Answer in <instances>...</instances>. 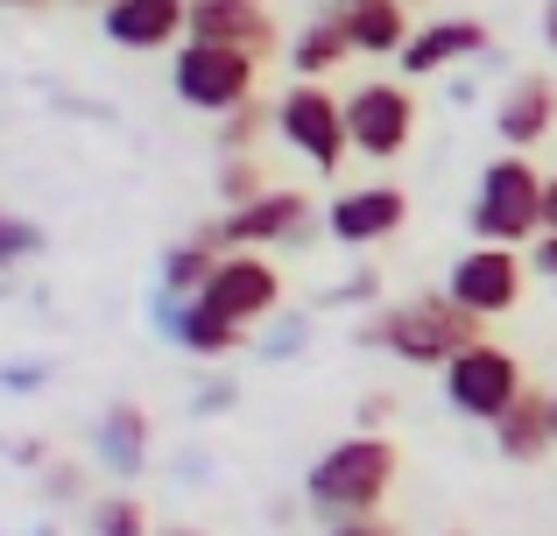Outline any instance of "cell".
<instances>
[{"label":"cell","instance_id":"cell-1","mask_svg":"<svg viewBox=\"0 0 557 536\" xmlns=\"http://www.w3.org/2000/svg\"><path fill=\"white\" fill-rule=\"evenodd\" d=\"M395 473H403L395 438H368V431H354V438L325 445V452L311 459V473H304V501H311V515L325 529L374 523L381 501H388V487H395Z\"/></svg>","mask_w":557,"mask_h":536},{"label":"cell","instance_id":"cell-2","mask_svg":"<svg viewBox=\"0 0 557 536\" xmlns=\"http://www.w3.org/2000/svg\"><path fill=\"white\" fill-rule=\"evenodd\" d=\"M480 339H487V332H480V317L459 311L445 289H423V297L381 303L368 325H360V346H381V353H395L403 367H431V374H445L451 360H459L466 346H480Z\"/></svg>","mask_w":557,"mask_h":536},{"label":"cell","instance_id":"cell-3","mask_svg":"<svg viewBox=\"0 0 557 536\" xmlns=\"http://www.w3.org/2000/svg\"><path fill=\"white\" fill-rule=\"evenodd\" d=\"M544 170L530 163V155H494L487 170H480L473 184V212H466V226H473L480 248H516L530 254L536 234H544Z\"/></svg>","mask_w":557,"mask_h":536},{"label":"cell","instance_id":"cell-4","mask_svg":"<svg viewBox=\"0 0 557 536\" xmlns=\"http://www.w3.org/2000/svg\"><path fill=\"white\" fill-rule=\"evenodd\" d=\"M255 78H261V57H247V50H219V42H184V50H170V92H177L190 113H212V121L255 107L261 99Z\"/></svg>","mask_w":557,"mask_h":536},{"label":"cell","instance_id":"cell-5","mask_svg":"<svg viewBox=\"0 0 557 536\" xmlns=\"http://www.w3.org/2000/svg\"><path fill=\"white\" fill-rule=\"evenodd\" d=\"M437 388H445V410L451 416H466V424H502L508 410H516L522 396H530V382H522V360L508 353V346H494V339H480V346H466L459 360H451L445 374H437Z\"/></svg>","mask_w":557,"mask_h":536},{"label":"cell","instance_id":"cell-6","mask_svg":"<svg viewBox=\"0 0 557 536\" xmlns=\"http://www.w3.org/2000/svg\"><path fill=\"white\" fill-rule=\"evenodd\" d=\"M275 135H283V149H297L318 177H339V163L354 155V141H346V107L325 85H289V92L275 99Z\"/></svg>","mask_w":557,"mask_h":536},{"label":"cell","instance_id":"cell-7","mask_svg":"<svg viewBox=\"0 0 557 536\" xmlns=\"http://www.w3.org/2000/svg\"><path fill=\"white\" fill-rule=\"evenodd\" d=\"M346 107V141L368 163H395V155L417 141V92L403 78H368L339 99Z\"/></svg>","mask_w":557,"mask_h":536},{"label":"cell","instance_id":"cell-8","mask_svg":"<svg viewBox=\"0 0 557 536\" xmlns=\"http://www.w3.org/2000/svg\"><path fill=\"white\" fill-rule=\"evenodd\" d=\"M311 234V198L304 191H261L255 205H233V212H219L212 226H205V240H212L219 254H261V248H289V240H304Z\"/></svg>","mask_w":557,"mask_h":536},{"label":"cell","instance_id":"cell-9","mask_svg":"<svg viewBox=\"0 0 557 536\" xmlns=\"http://www.w3.org/2000/svg\"><path fill=\"white\" fill-rule=\"evenodd\" d=\"M522 289H530V254H516V248H466L459 262H451L445 297L487 325V317H508V311H516Z\"/></svg>","mask_w":557,"mask_h":536},{"label":"cell","instance_id":"cell-10","mask_svg":"<svg viewBox=\"0 0 557 536\" xmlns=\"http://www.w3.org/2000/svg\"><path fill=\"white\" fill-rule=\"evenodd\" d=\"M198 303H212L233 325H261L269 311H283V269L269 254H219V269H212Z\"/></svg>","mask_w":557,"mask_h":536},{"label":"cell","instance_id":"cell-11","mask_svg":"<svg viewBox=\"0 0 557 536\" xmlns=\"http://www.w3.org/2000/svg\"><path fill=\"white\" fill-rule=\"evenodd\" d=\"M99 28H107L113 50H184L190 36V0H107L99 8Z\"/></svg>","mask_w":557,"mask_h":536},{"label":"cell","instance_id":"cell-12","mask_svg":"<svg viewBox=\"0 0 557 536\" xmlns=\"http://www.w3.org/2000/svg\"><path fill=\"white\" fill-rule=\"evenodd\" d=\"M332 240L339 248H374V240H395L409 226V198L395 184H360V191H339L325 212Z\"/></svg>","mask_w":557,"mask_h":536},{"label":"cell","instance_id":"cell-13","mask_svg":"<svg viewBox=\"0 0 557 536\" xmlns=\"http://www.w3.org/2000/svg\"><path fill=\"white\" fill-rule=\"evenodd\" d=\"M550 127H557V78H544V71L508 78V92L494 99V135L508 141V155H530Z\"/></svg>","mask_w":557,"mask_h":536},{"label":"cell","instance_id":"cell-14","mask_svg":"<svg viewBox=\"0 0 557 536\" xmlns=\"http://www.w3.org/2000/svg\"><path fill=\"white\" fill-rule=\"evenodd\" d=\"M184 42H219V50L269 57L275 50V14L261 0H190V36Z\"/></svg>","mask_w":557,"mask_h":536},{"label":"cell","instance_id":"cell-15","mask_svg":"<svg viewBox=\"0 0 557 536\" xmlns=\"http://www.w3.org/2000/svg\"><path fill=\"white\" fill-rule=\"evenodd\" d=\"M466 57H487V22L437 14V22H417V36H409V50L395 64H403V78H437V71L466 64Z\"/></svg>","mask_w":557,"mask_h":536},{"label":"cell","instance_id":"cell-16","mask_svg":"<svg viewBox=\"0 0 557 536\" xmlns=\"http://www.w3.org/2000/svg\"><path fill=\"white\" fill-rule=\"evenodd\" d=\"M156 325H163L170 339L184 346V353H198V360H226L233 346L247 339V325H233V317H219L212 303H177V297H163V311H156Z\"/></svg>","mask_w":557,"mask_h":536},{"label":"cell","instance_id":"cell-17","mask_svg":"<svg viewBox=\"0 0 557 536\" xmlns=\"http://www.w3.org/2000/svg\"><path fill=\"white\" fill-rule=\"evenodd\" d=\"M354 57V36H346V14H311V22L289 36V71H297V85H325L332 71Z\"/></svg>","mask_w":557,"mask_h":536},{"label":"cell","instance_id":"cell-18","mask_svg":"<svg viewBox=\"0 0 557 536\" xmlns=\"http://www.w3.org/2000/svg\"><path fill=\"white\" fill-rule=\"evenodd\" d=\"M550 445H557V438H550V396H536V388H530V396H522L516 410L494 424V452L516 459V466H536Z\"/></svg>","mask_w":557,"mask_h":536},{"label":"cell","instance_id":"cell-19","mask_svg":"<svg viewBox=\"0 0 557 536\" xmlns=\"http://www.w3.org/2000/svg\"><path fill=\"white\" fill-rule=\"evenodd\" d=\"M346 36H354V57H403L417 22H409L403 0H368V8L346 14Z\"/></svg>","mask_w":557,"mask_h":536},{"label":"cell","instance_id":"cell-20","mask_svg":"<svg viewBox=\"0 0 557 536\" xmlns=\"http://www.w3.org/2000/svg\"><path fill=\"white\" fill-rule=\"evenodd\" d=\"M141 459H149V416H141L135 402H113L107 424H99V466H107L113 481H135Z\"/></svg>","mask_w":557,"mask_h":536},{"label":"cell","instance_id":"cell-21","mask_svg":"<svg viewBox=\"0 0 557 536\" xmlns=\"http://www.w3.org/2000/svg\"><path fill=\"white\" fill-rule=\"evenodd\" d=\"M212 269H219V248H212L205 234L177 240V248L163 254V297H177V303H198V297H205V283H212Z\"/></svg>","mask_w":557,"mask_h":536},{"label":"cell","instance_id":"cell-22","mask_svg":"<svg viewBox=\"0 0 557 536\" xmlns=\"http://www.w3.org/2000/svg\"><path fill=\"white\" fill-rule=\"evenodd\" d=\"M269 127H275V107H269V99H255V107H240V113L219 121V149H226V155H255Z\"/></svg>","mask_w":557,"mask_h":536},{"label":"cell","instance_id":"cell-23","mask_svg":"<svg viewBox=\"0 0 557 536\" xmlns=\"http://www.w3.org/2000/svg\"><path fill=\"white\" fill-rule=\"evenodd\" d=\"M85 523H92V536H156V529H149V515H141V501H135V495H99V501H92V515H85Z\"/></svg>","mask_w":557,"mask_h":536},{"label":"cell","instance_id":"cell-24","mask_svg":"<svg viewBox=\"0 0 557 536\" xmlns=\"http://www.w3.org/2000/svg\"><path fill=\"white\" fill-rule=\"evenodd\" d=\"M261 191H275V184L261 177L255 155H226V163H219V198H226V212H233V205H255Z\"/></svg>","mask_w":557,"mask_h":536},{"label":"cell","instance_id":"cell-25","mask_svg":"<svg viewBox=\"0 0 557 536\" xmlns=\"http://www.w3.org/2000/svg\"><path fill=\"white\" fill-rule=\"evenodd\" d=\"M28 254H42V226H28V220H8V212H0V269L28 262Z\"/></svg>","mask_w":557,"mask_h":536},{"label":"cell","instance_id":"cell-26","mask_svg":"<svg viewBox=\"0 0 557 536\" xmlns=\"http://www.w3.org/2000/svg\"><path fill=\"white\" fill-rule=\"evenodd\" d=\"M530 275L557 283V234H536V248H530Z\"/></svg>","mask_w":557,"mask_h":536},{"label":"cell","instance_id":"cell-27","mask_svg":"<svg viewBox=\"0 0 557 536\" xmlns=\"http://www.w3.org/2000/svg\"><path fill=\"white\" fill-rule=\"evenodd\" d=\"M374 289H381V283H374V269H360L354 283H339V289H332L325 303H354V297H374Z\"/></svg>","mask_w":557,"mask_h":536},{"label":"cell","instance_id":"cell-28","mask_svg":"<svg viewBox=\"0 0 557 536\" xmlns=\"http://www.w3.org/2000/svg\"><path fill=\"white\" fill-rule=\"evenodd\" d=\"M388 416H395L388 396H368V402H360V424H368V438H381V424H388Z\"/></svg>","mask_w":557,"mask_h":536},{"label":"cell","instance_id":"cell-29","mask_svg":"<svg viewBox=\"0 0 557 536\" xmlns=\"http://www.w3.org/2000/svg\"><path fill=\"white\" fill-rule=\"evenodd\" d=\"M325 536H403V529H395V523H381V515H374V523H339V529H325Z\"/></svg>","mask_w":557,"mask_h":536},{"label":"cell","instance_id":"cell-30","mask_svg":"<svg viewBox=\"0 0 557 536\" xmlns=\"http://www.w3.org/2000/svg\"><path fill=\"white\" fill-rule=\"evenodd\" d=\"M50 495H78V466H57L50 473Z\"/></svg>","mask_w":557,"mask_h":536},{"label":"cell","instance_id":"cell-31","mask_svg":"<svg viewBox=\"0 0 557 536\" xmlns=\"http://www.w3.org/2000/svg\"><path fill=\"white\" fill-rule=\"evenodd\" d=\"M219 402H233V382H212V388L198 396V410H219Z\"/></svg>","mask_w":557,"mask_h":536},{"label":"cell","instance_id":"cell-32","mask_svg":"<svg viewBox=\"0 0 557 536\" xmlns=\"http://www.w3.org/2000/svg\"><path fill=\"white\" fill-rule=\"evenodd\" d=\"M544 234H557V177L544 184Z\"/></svg>","mask_w":557,"mask_h":536},{"label":"cell","instance_id":"cell-33","mask_svg":"<svg viewBox=\"0 0 557 536\" xmlns=\"http://www.w3.org/2000/svg\"><path fill=\"white\" fill-rule=\"evenodd\" d=\"M156 536H205V529H190V523H170V529H156Z\"/></svg>","mask_w":557,"mask_h":536},{"label":"cell","instance_id":"cell-34","mask_svg":"<svg viewBox=\"0 0 557 536\" xmlns=\"http://www.w3.org/2000/svg\"><path fill=\"white\" fill-rule=\"evenodd\" d=\"M550 438H557V388H550Z\"/></svg>","mask_w":557,"mask_h":536},{"label":"cell","instance_id":"cell-35","mask_svg":"<svg viewBox=\"0 0 557 536\" xmlns=\"http://www.w3.org/2000/svg\"><path fill=\"white\" fill-rule=\"evenodd\" d=\"M0 8H42V0H0Z\"/></svg>","mask_w":557,"mask_h":536},{"label":"cell","instance_id":"cell-36","mask_svg":"<svg viewBox=\"0 0 557 536\" xmlns=\"http://www.w3.org/2000/svg\"><path fill=\"white\" fill-rule=\"evenodd\" d=\"M544 42H550V50H557V22H544Z\"/></svg>","mask_w":557,"mask_h":536},{"label":"cell","instance_id":"cell-37","mask_svg":"<svg viewBox=\"0 0 557 536\" xmlns=\"http://www.w3.org/2000/svg\"><path fill=\"white\" fill-rule=\"evenodd\" d=\"M354 8H368V0H339V14H354Z\"/></svg>","mask_w":557,"mask_h":536},{"label":"cell","instance_id":"cell-38","mask_svg":"<svg viewBox=\"0 0 557 536\" xmlns=\"http://www.w3.org/2000/svg\"><path fill=\"white\" fill-rule=\"evenodd\" d=\"M544 22H557V0H550V8H544Z\"/></svg>","mask_w":557,"mask_h":536},{"label":"cell","instance_id":"cell-39","mask_svg":"<svg viewBox=\"0 0 557 536\" xmlns=\"http://www.w3.org/2000/svg\"><path fill=\"white\" fill-rule=\"evenodd\" d=\"M78 8H107V0H78Z\"/></svg>","mask_w":557,"mask_h":536}]
</instances>
